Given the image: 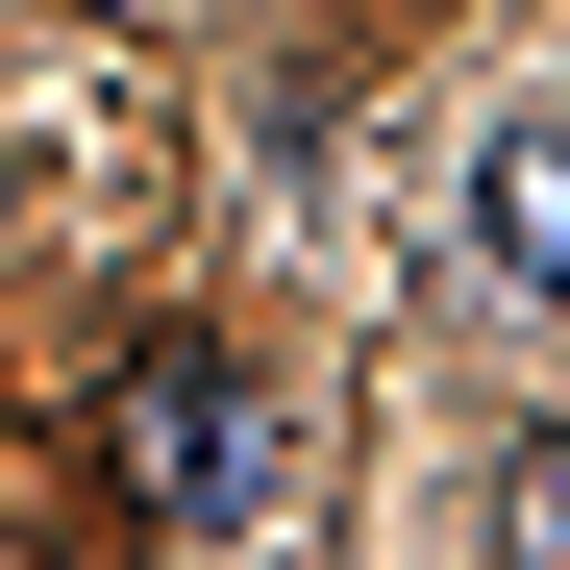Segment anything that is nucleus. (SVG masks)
Listing matches in <instances>:
<instances>
[{
	"label": "nucleus",
	"mask_w": 570,
	"mask_h": 570,
	"mask_svg": "<svg viewBox=\"0 0 570 570\" xmlns=\"http://www.w3.org/2000/svg\"><path fill=\"white\" fill-rule=\"evenodd\" d=\"M100 471H125V521H174V546H248V521H273V471H298V422H273V372H224V347H125Z\"/></svg>",
	"instance_id": "obj_1"
},
{
	"label": "nucleus",
	"mask_w": 570,
	"mask_h": 570,
	"mask_svg": "<svg viewBox=\"0 0 570 570\" xmlns=\"http://www.w3.org/2000/svg\"><path fill=\"white\" fill-rule=\"evenodd\" d=\"M471 273H497L521 323H570V100H546V125H497V149H471Z\"/></svg>",
	"instance_id": "obj_2"
},
{
	"label": "nucleus",
	"mask_w": 570,
	"mask_h": 570,
	"mask_svg": "<svg viewBox=\"0 0 570 570\" xmlns=\"http://www.w3.org/2000/svg\"><path fill=\"white\" fill-rule=\"evenodd\" d=\"M497 570H570V446H521V497H497Z\"/></svg>",
	"instance_id": "obj_3"
}]
</instances>
